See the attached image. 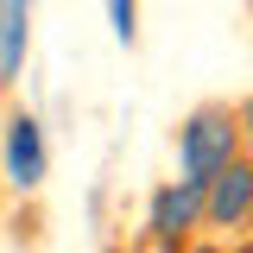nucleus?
Returning <instances> with one entry per match:
<instances>
[{
  "instance_id": "7ed1b4c3",
  "label": "nucleus",
  "mask_w": 253,
  "mask_h": 253,
  "mask_svg": "<svg viewBox=\"0 0 253 253\" xmlns=\"http://www.w3.org/2000/svg\"><path fill=\"white\" fill-rule=\"evenodd\" d=\"M203 221L209 228H247L253 221V158H228L203 184Z\"/></svg>"
},
{
  "instance_id": "f257e3e1",
  "label": "nucleus",
  "mask_w": 253,
  "mask_h": 253,
  "mask_svg": "<svg viewBox=\"0 0 253 253\" xmlns=\"http://www.w3.org/2000/svg\"><path fill=\"white\" fill-rule=\"evenodd\" d=\"M234 146H241V121L228 108H196L184 121V133H177V171L190 184H209L221 165L234 158Z\"/></svg>"
},
{
  "instance_id": "f03ea898",
  "label": "nucleus",
  "mask_w": 253,
  "mask_h": 253,
  "mask_svg": "<svg viewBox=\"0 0 253 253\" xmlns=\"http://www.w3.org/2000/svg\"><path fill=\"white\" fill-rule=\"evenodd\" d=\"M196 228H203V184H190V177L158 184L152 209H146V234H152L158 247H184Z\"/></svg>"
},
{
  "instance_id": "1a4fd4ad",
  "label": "nucleus",
  "mask_w": 253,
  "mask_h": 253,
  "mask_svg": "<svg viewBox=\"0 0 253 253\" xmlns=\"http://www.w3.org/2000/svg\"><path fill=\"white\" fill-rule=\"evenodd\" d=\"M234 253H253V241H247V247H234Z\"/></svg>"
},
{
  "instance_id": "423d86ee",
  "label": "nucleus",
  "mask_w": 253,
  "mask_h": 253,
  "mask_svg": "<svg viewBox=\"0 0 253 253\" xmlns=\"http://www.w3.org/2000/svg\"><path fill=\"white\" fill-rule=\"evenodd\" d=\"M108 19H114V38L133 44L139 38V0H108Z\"/></svg>"
},
{
  "instance_id": "20e7f679",
  "label": "nucleus",
  "mask_w": 253,
  "mask_h": 253,
  "mask_svg": "<svg viewBox=\"0 0 253 253\" xmlns=\"http://www.w3.org/2000/svg\"><path fill=\"white\" fill-rule=\"evenodd\" d=\"M44 171H51L44 126L32 121V114H13V121H6V184L38 190V184H44Z\"/></svg>"
},
{
  "instance_id": "39448f33",
  "label": "nucleus",
  "mask_w": 253,
  "mask_h": 253,
  "mask_svg": "<svg viewBox=\"0 0 253 253\" xmlns=\"http://www.w3.org/2000/svg\"><path fill=\"white\" fill-rule=\"evenodd\" d=\"M32 44V0H0V83H19Z\"/></svg>"
},
{
  "instance_id": "6e6552de",
  "label": "nucleus",
  "mask_w": 253,
  "mask_h": 253,
  "mask_svg": "<svg viewBox=\"0 0 253 253\" xmlns=\"http://www.w3.org/2000/svg\"><path fill=\"white\" fill-rule=\"evenodd\" d=\"M184 253H221V247H184Z\"/></svg>"
},
{
  "instance_id": "0eeeda50",
  "label": "nucleus",
  "mask_w": 253,
  "mask_h": 253,
  "mask_svg": "<svg viewBox=\"0 0 253 253\" xmlns=\"http://www.w3.org/2000/svg\"><path fill=\"white\" fill-rule=\"evenodd\" d=\"M234 121H241V139H247V146H253V101H247V108H241V114H234Z\"/></svg>"
}]
</instances>
